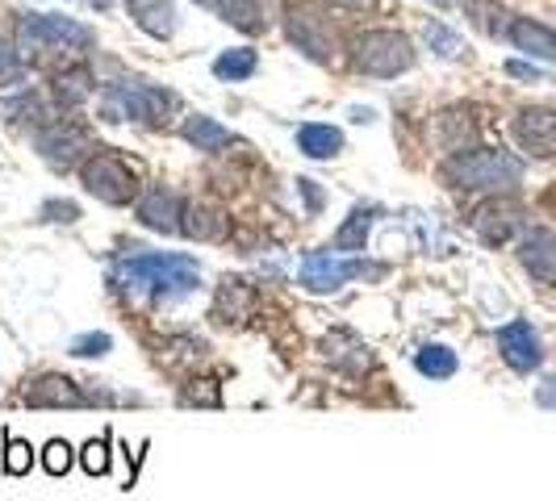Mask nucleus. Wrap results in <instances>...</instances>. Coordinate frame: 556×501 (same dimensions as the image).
<instances>
[{"mask_svg": "<svg viewBox=\"0 0 556 501\" xmlns=\"http://www.w3.org/2000/svg\"><path fill=\"white\" fill-rule=\"evenodd\" d=\"M444 176L452 189L465 193H510L523 180V159H515L502 146H473V151H456Z\"/></svg>", "mask_w": 556, "mask_h": 501, "instance_id": "f257e3e1", "label": "nucleus"}, {"mask_svg": "<svg viewBox=\"0 0 556 501\" xmlns=\"http://www.w3.org/2000/svg\"><path fill=\"white\" fill-rule=\"evenodd\" d=\"M117 280L126 288H147L155 297H176V293H193L201 268L189 255H135L117 268Z\"/></svg>", "mask_w": 556, "mask_h": 501, "instance_id": "f03ea898", "label": "nucleus"}, {"mask_svg": "<svg viewBox=\"0 0 556 501\" xmlns=\"http://www.w3.org/2000/svg\"><path fill=\"white\" fill-rule=\"evenodd\" d=\"M415 42L402 34V29H364L352 47V63L361 76L372 80H393L402 72L415 67Z\"/></svg>", "mask_w": 556, "mask_h": 501, "instance_id": "7ed1b4c3", "label": "nucleus"}, {"mask_svg": "<svg viewBox=\"0 0 556 501\" xmlns=\"http://www.w3.org/2000/svg\"><path fill=\"white\" fill-rule=\"evenodd\" d=\"M176 92H167L160 84L126 80L105 88V117L110 121H142V126H164L167 113H176Z\"/></svg>", "mask_w": 556, "mask_h": 501, "instance_id": "20e7f679", "label": "nucleus"}, {"mask_svg": "<svg viewBox=\"0 0 556 501\" xmlns=\"http://www.w3.org/2000/svg\"><path fill=\"white\" fill-rule=\"evenodd\" d=\"M17 42L22 51H92L97 34L84 26L80 17H63V13H26L17 22Z\"/></svg>", "mask_w": 556, "mask_h": 501, "instance_id": "39448f33", "label": "nucleus"}, {"mask_svg": "<svg viewBox=\"0 0 556 501\" xmlns=\"http://www.w3.org/2000/svg\"><path fill=\"white\" fill-rule=\"evenodd\" d=\"M80 180H84V189L97 196V201H105V205H130V201L139 196V176H135V167L126 164L122 155H110V151L88 155L80 167Z\"/></svg>", "mask_w": 556, "mask_h": 501, "instance_id": "423d86ee", "label": "nucleus"}, {"mask_svg": "<svg viewBox=\"0 0 556 501\" xmlns=\"http://www.w3.org/2000/svg\"><path fill=\"white\" fill-rule=\"evenodd\" d=\"M285 34H289V42L302 51L306 59L314 63H334V29L331 22L318 13V9H309V4H289L285 9Z\"/></svg>", "mask_w": 556, "mask_h": 501, "instance_id": "0eeeda50", "label": "nucleus"}, {"mask_svg": "<svg viewBox=\"0 0 556 501\" xmlns=\"http://www.w3.org/2000/svg\"><path fill=\"white\" fill-rule=\"evenodd\" d=\"M356 277H381V268H368L364 259H339L334 251H314L302 264V284L309 293H334Z\"/></svg>", "mask_w": 556, "mask_h": 501, "instance_id": "6e6552de", "label": "nucleus"}, {"mask_svg": "<svg viewBox=\"0 0 556 501\" xmlns=\"http://www.w3.org/2000/svg\"><path fill=\"white\" fill-rule=\"evenodd\" d=\"M510 130H515V142L528 155H535V159H556V110L528 105V110L515 113Z\"/></svg>", "mask_w": 556, "mask_h": 501, "instance_id": "1a4fd4ad", "label": "nucleus"}, {"mask_svg": "<svg viewBox=\"0 0 556 501\" xmlns=\"http://www.w3.org/2000/svg\"><path fill=\"white\" fill-rule=\"evenodd\" d=\"M84 151H92V139L80 121H55L38 134V155L51 167H72Z\"/></svg>", "mask_w": 556, "mask_h": 501, "instance_id": "9d476101", "label": "nucleus"}, {"mask_svg": "<svg viewBox=\"0 0 556 501\" xmlns=\"http://www.w3.org/2000/svg\"><path fill=\"white\" fill-rule=\"evenodd\" d=\"M498 351L515 372H531V368H540V360H544L540 334H535V326L523 322V318H519V322H506L498 331Z\"/></svg>", "mask_w": 556, "mask_h": 501, "instance_id": "9b49d317", "label": "nucleus"}, {"mask_svg": "<svg viewBox=\"0 0 556 501\" xmlns=\"http://www.w3.org/2000/svg\"><path fill=\"white\" fill-rule=\"evenodd\" d=\"M180 218H185V205L172 189H147L139 201V222L147 230H160V234H180Z\"/></svg>", "mask_w": 556, "mask_h": 501, "instance_id": "f8f14e48", "label": "nucleus"}, {"mask_svg": "<svg viewBox=\"0 0 556 501\" xmlns=\"http://www.w3.org/2000/svg\"><path fill=\"white\" fill-rule=\"evenodd\" d=\"M126 13L147 38H160V42L176 38V29H180V13L172 0H126Z\"/></svg>", "mask_w": 556, "mask_h": 501, "instance_id": "ddd939ff", "label": "nucleus"}, {"mask_svg": "<svg viewBox=\"0 0 556 501\" xmlns=\"http://www.w3.org/2000/svg\"><path fill=\"white\" fill-rule=\"evenodd\" d=\"M506 42L531 59L556 63V29H548L544 22H535V17H510L506 22Z\"/></svg>", "mask_w": 556, "mask_h": 501, "instance_id": "4468645a", "label": "nucleus"}, {"mask_svg": "<svg viewBox=\"0 0 556 501\" xmlns=\"http://www.w3.org/2000/svg\"><path fill=\"white\" fill-rule=\"evenodd\" d=\"M519 264L540 284H556V234L553 230H528L519 243Z\"/></svg>", "mask_w": 556, "mask_h": 501, "instance_id": "2eb2a0df", "label": "nucleus"}, {"mask_svg": "<svg viewBox=\"0 0 556 501\" xmlns=\"http://www.w3.org/2000/svg\"><path fill=\"white\" fill-rule=\"evenodd\" d=\"M88 401L92 397L80 393V385L67 381V376H38L26 389V406H38V410H59V406L76 410V406H88Z\"/></svg>", "mask_w": 556, "mask_h": 501, "instance_id": "dca6fc26", "label": "nucleus"}, {"mask_svg": "<svg viewBox=\"0 0 556 501\" xmlns=\"http://www.w3.org/2000/svg\"><path fill=\"white\" fill-rule=\"evenodd\" d=\"M214 13L243 34H264L273 26V0H214Z\"/></svg>", "mask_w": 556, "mask_h": 501, "instance_id": "f3484780", "label": "nucleus"}, {"mask_svg": "<svg viewBox=\"0 0 556 501\" xmlns=\"http://www.w3.org/2000/svg\"><path fill=\"white\" fill-rule=\"evenodd\" d=\"M519 222H523V214L515 209V205H485V209H477V234H481V243L485 247H502L515 230H519Z\"/></svg>", "mask_w": 556, "mask_h": 501, "instance_id": "a211bd4d", "label": "nucleus"}, {"mask_svg": "<svg viewBox=\"0 0 556 501\" xmlns=\"http://www.w3.org/2000/svg\"><path fill=\"white\" fill-rule=\"evenodd\" d=\"M298 151L306 159H334L343 151V130L327 126V121H306V126H298Z\"/></svg>", "mask_w": 556, "mask_h": 501, "instance_id": "6ab92c4d", "label": "nucleus"}, {"mask_svg": "<svg viewBox=\"0 0 556 501\" xmlns=\"http://www.w3.org/2000/svg\"><path fill=\"white\" fill-rule=\"evenodd\" d=\"M180 134H185V142H189V146L205 151V155H218V151H226V146L235 142V134H230L226 126H218L214 117H205V113H193V117H185Z\"/></svg>", "mask_w": 556, "mask_h": 501, "instance_id": "aec40b11", "label": "nucleus"}, {"mask_svg": "<svg viewBox=\"0 0 556 501\" xmlns=\"http://www.w3.org/2000/svg\"><path fill=\"white\" fill-rule=\"evenodd\" d=\"M255 72H260V55L251 47H230V51H223V55L214 59V76L226 84H243Z\"/></svg>", "mask_w": 556, "mask_h": 501, "instance_id": "412c9836", "label": "nucleus"}, {"mask_svg": "<svg viewBox=\"0 0 556 501\" xmlns=\"http://www.w3.org/2000/svg\"><path fill=\"white\" fill-rule=\"evenodd\" d=\"M372 222H377V209L372 205H356L352 218L334 230V251H364Z\"/></svg>", "mask_w": 556, "mask_h": 501, "instance_id": "4be33fe9", "label": "nucleus"}, {"mask_svg": "<svg viewBox=\"0 0 556 501\" xmlns=\"http://www.w3.org/2000/svg\"><path fill=\"white\" fill-rule=\"evenodd\" d=\"M415 368L422 376H431V381H447V376H456L460 360H456V351L444 347V343H427L415 356Z\"/></svg>", "mask_w": 556, "mask_h": 501, "instance_id": "5701e85b", "label": "nucleus"}, {"mask_svg": "<svg viewBox=\"0 0 556 501\" xmlns=\"http://www.w3.org/2000/svg\"><path fill=\"white\" fill-rule=\"evenodd\" d=\"M92 72L88 67H67V72H59L55 76V97L59 105H80V101H88L92 97Z\"/></svg>", "mask_w": 556, "mask_h": 501, "instance_id": "b1692460", "label": "nucleus"}, {"mask_svg": "<svg viewBox=\"0 0 556 501\" xmlns=\"http://www.w3.org/2000/svg\"><path fill=\"white\" fill-rule=\"evenodd\" d=\"M422 42H427L440 59L465 55V38H460L452 26H444V22H427V26H422Z\"/></svg>", "mask_w": 556, "mask_h": 501, "instance_id": "393cba45", "label": "nucleus"}, {"mask_svg": "<svg viewBox=\"0 0 556 501\" xmlns=\"http://www.w3.org/2000/svg\"><path fill=\"white\" fill-rule=\"evenodd\" d=\"M465 9H469V17H473V26H481L485 34H506V9H502L498 0H465Z\"/></svg>", "mask_w": 556, "mask_h": 501, "instance_id": "a878e982", "label": "nucleus"}, {"mask_svg": "<svg viewBox=\"0 0 556 501\" xmlns=\"http://www.w3.org/2000/svg\"><path fill=\"white\" fill-rule=\"evenodd\" d=\"M185 218H189V222L180 226V230L193 234V239H218V234H223V218L210 214V209H189Z\"/></svg>", "mask_w": 556, "mask_h": 501, "instance_id": "bb28decb", "label": "nucleus"}, {"mask_svg": "<svg viewBox=\"0 0 556 501\" xmlns=\"http://www.w3.org/2000/svg\"><path fill=\"white\" fill-rule=\"evenodd\" d=\"M84 473L88 476H105L110 473V439H92L84 444Z\"/></svg>", "mask_w": 556, "mask_h": 501, "instance_id": "cd10ccee", "label": "nucleus"}, {"mask_svg": "<svg viewBox=\"0 0 556 501\" xmlns=\"http://www.w3.org/2000/svg\"><path fill=\"white\" fill-rule=\"evenodd\" d=\"M113 338L110 334H80V338H72V356H80V360H92V356H110Z\"/></svg>", "mask_w": 556, "mask_h": 501, "instance_id": "c85d7f7f", "label": "nucleus"}, {"mask_svg": "<svg viewBox=\"0 0 556 501\" xmlns=\"http://www.w3.org/2000/svg\"><path fill=\"white\" fill-rule=\"evenodd\" d=\"M42 468H47L51 476H63L67 468H72V447L63 444V439L47 444V451H42Z\"/></svg>", "mask_w": 556, "mask_h": 501, "instance_id": "c756f323", "label": "nucleus"}, {"mask_svg": "<svg viewBox=\"0 0 556 501\" xmlns=\"http://www.w3.org/2000/svg\"><path fill=\"white\" fill-rule=\"evenodd\" d=\"M42 218H47V222L72 226V222H80V205H76V201H47V205H42Z\"/></svg>", "mask_w": 556, "mask_h": 501, "instance_id": "7c9ffc66", "label": "nucleus"}, {"mask_svg": "<svg viewBox=\"0 0 556 501\" xmlns=\"http://www.w3.org/2000/svg\"><path fill=\"white\" fill-rule=\"evenodd\" d=\"M29 444H17V439H9V455H4V473L9 476H26L29 473Z\"/></svg>", "mask_w": 556, "mask_h": 501, "instance_id": "2f4dec72", "label": "nucleus"}, {"mask_svg": "<svg viewBox=\"0 0 556 501\" xmlns=\"http://www.w3.org/2000/svg\"><path fill=\"white\" fill-rule=\"evenodd\" d=\"M510 80H528V84H540L544 80V72L535 67V63H523V59H506V67H502Z\"/></svg>", "mask_w": 556, "mask_h": 501, "instance_id": "473e14b6", "label": "nucleus"}, {"mask_svg": "<svg viewBox=\"0 0 556 501\" xmlns=\"http://www.w3.org/2000/svg\"><path fill=\"white\" fill-rule=\"evenodd\" d=\"M298 193L306 196L309 218H318V214H323V201H327V196H323V189H318V180H306V176H302V180H298Z\"/></svg>", "mask_w": 556, "mask_h": 501, "instance_id": "72a5a7b5", "label": "nucleus"}, {"mask_svg": "<svg viewBox=\"0 0 556 501\" xmlns=\"http://www.w3.org/2000/svg\"><path fill=\"white\" fill-rule=\"evenodd\" d=\"M535 401H540L544 410H556V381H544V385L535 389Z\"/></svg>", "mask_w": 556, "mask_h": 501, "instance_id": "f704fd0d", "label": "nucleus"}, {"mask_svg": "<svg viewBox=\"0 0 556 501\" xmlns=\"http://www.w3.org/2000/svg\"><path fill=\"white\" fill-rule=\"evenodd\" d=\"M339 9H352V13H368V9H377V0H331Z\"/></svg>", "mask_w": 556, "mask_h": 501, "instance_id": "c9c22d12", "label": "nucleus"}, {"mask_svg": "<svg viewBox=\"0 0 556 501\" xmlns=\"http://www.w3.org/2000/svg\"><path fill=\"white\" fill-rule=\"evenodd\" d=\"M352 121H372V110H352Z\"/></svg>", "mask_w": 556, "mask_h": 501, "instance_id": "e433bc0d", "label": "nucleus"}, {"mask_svg": "<svg viewBox=\"0 0 556 501\" xmlns=\"http://www.w3.org/2000/svg\"><path fill=\"white\" fill-rule=\"evenodd\" d=\"M431 4H440V9H452V4H465V0H431Z\"/></svg>", "mask_w": 556, "mask_h": 501, "instance_id": "4c0bfd02", "label": "nucleus"}, {"mask_svg": "<svg viewBox=\"0 0 556 501\" xmlns=\"http://www.w3.org/2000/svg\"><path fill=\"white\" fill-rule=\"evenodd\" d=\"M88 4H101V9H105V0H88Z\"/></svg>", "mask_w": 556, "mask_h": 501, "instance_id": "58836bf2", "label": "nucleus"}, {"mask_svg": "<svg viewBox=\"0 0 556 501\" xmlns=\"http://www.w3.org/2000/svg\"><path fill=\"white\" fill-rule=\"evenodd\" d=\"M201 4H214V0H201Z\"/></svg>", "mask_w": 556, "mask_h": 501, "instance_id": "ea45409f", "label": "nucleus"}]
</instances>
